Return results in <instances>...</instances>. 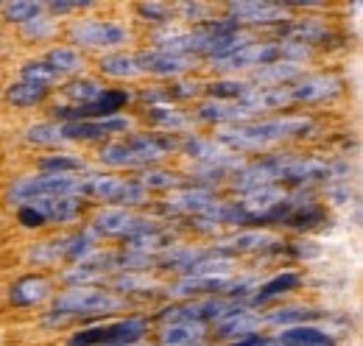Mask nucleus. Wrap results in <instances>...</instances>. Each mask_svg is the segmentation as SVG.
<instances>
[{
	"instance_id": "f257e3e1",
	"label": "nucleus",
	"mask_w": 363,
	"mask_h": 346,
	"mask_svg": "<svg viewBox=\"0 0 363 346\" xmlns=\"http://www.w3.org/2000/svg\"><path fill=\"white\" fill-rule=\"evenodd\" d=\"M145 330H148L145 318H123L115 324L82 330L79 335L70 338V346H129L140 341L145 335Z\"/></svg>"
},
{
	"instance_id": "f03ea898",
	"label": "nucleus",
	"mask_w": 363,
	"mask_h": 346,
	"mask_svg": "<svg viewBox=\"0 0 363 346\" xmlns=\"http://www.w3.org/2000/svg\"><path fill=\"white\" fill-rule=\"evenodd\" d=\"M121 299L112 296V294H104V291H95V288H73L70 294H65L59 302L53 304V313L56 316H104V313H112L121 307Z\"/></svg>"
},
{
	"instance_id": "7ed1b4c3",
	"label": "nucleus",
	"mask_w": 363,
	"mask_h": 346,
	"mask_svg": "<svg viewBox=\"0 0 363 346\" xmlns=\"http://www.w3.org/2000/svg\"><path fill=\"white\" fill-rule=\"evenodd\" d=\"M73 43L87 45V48H118L129 43V31L118 23H104V20H84L76 23L70 31Z\"/></svg>"
},
{
	"instance_id": "20e7f679",
	"label": "nucleus",
	"mask_w": 363,
	"mask_h": 346,
	"mask_svg": "<svg viewBox=\"0 0 363 346\" xmlns=\"http://www.w3.org/2000/svg\"><path fill=\"white\" fill-rule=\"evenodd\" d=\"M129 121L126 118H106V121H79V123H67L62 129V140H98L115 131H126Z\"/></svg>"
},
{
	"instance_id": "39448f33",
	"label": "nucleus",
	"mask_w": 363,
	"mask_h": 346,
	"mask_svg": "<svg viewBox=\"0 0 363 346\" xmlns=\"http://www.w3.org/2000/svg\"><path fill=\"white\" fill-rule=\"evenodd\" d=\"M135 59L140 70H148L154 76H179V73L193 67L190 59L177 56V53H165V50H148V53H140Z\"/></svg>"
},
{
	"instance_id": "423d86ee",
	"label": "nucleus",
	"mask_w": 363,
	"mask_h": 346,
	"mask_svg": "<svg viewBox=\"0 0 363 346\" xmlns=\"http://www.w3.org/2000/svg\"><path fill=\"white\" fill-rule=\"evenodd\" d=\"M235 23H277L282 20V6L277 3H232L229 6Z\"/></svg>"
},
{
	"instance_id": "0eeeda50",
	"label": "nucleus",
	"mask_w": 363,
	"mask_h": 346,
	"mask_svg": "<svg viewBox=\"0 0 363 346\" xmlns=\"http://www.w3.org/2000/svg\"><path fill=\"white\" fill-rule=\"evenodd\" d=\"M277 344L279 346H333L335 341H333L327 333L311 327V324H299V327H291V330L279 333V335H277Z\"/></svg>"
},
{
	"instance_id": "6e6552de",
	"label": "nucleus",
	"mask_w": 363,
	"mask_h": 346,
	"mask_svg": "<svg viewBox=\"0 0 363 346\" xmlns=\"http://www.w3.org/2000/svg\"><path fill=\"white\" fill-rule=\"evenodd\" d=\"M121 190H123V182L121 179H112V176H90L87 182H79V193L82 196H90V199H98V201L118 204Z\"/></svg>"
},
{
	"instance_id": "1a4fd4ad",
	"label": "nucleus",
	"mask_w": 363,
	"mask_h": 346,
	"mask_svg": "<svg viewBox=\"0 0 363 346\" xmlns=\"http://www.w3.org/2000/svg\"><path fill=\"white\" fill-rule=\"evenodd\" d=\"M50 285L40 277H26L20 282H14L11 288V302L20 304V307H31V304H40L48 296Z\"/></svg>"
},
{
	"instance_id": "9d476101",
	"label": "nucleus",
	"mask_w": 363,
	"mask_h": 346,
	"mask_svg": "<svg viewBox=\"0 0 363 346\" xmlns=\"http://www.w3.org/2000/svg\"><path fill=\"white\" fill-rule=\"evenodd\" d=\"M260 321L255 318V316H246V310L240 307V310H235V313H229L227 318H221V327H218V338H235V341H240V338H246V335H255L252 330L257 327Z\"/></svg>"
},
{
	"instance_id": "9b49d317",
	"label": "nucleus",
	"mask_w": 363,
	"mask_h": 346,
	"mask_svg": "<svg viewBox=\"0 0 363 346\" xmlns=\"http://www.w3.org/2000/svg\"><path fill=\"white\" fill-rule=\"evenodd\" d=\"M6 98L9 104L20 106V109H28V106H37L48 98V86L34 84V82H17L6 89Z\"/></svg>"
},
{
	"instance_id": "f8f14e48",
	"label": "nucleus",
	"mask_w": 363,
	"mask_h": 346,
	"mask_svg": "<svg viewBox=\"0 0 363 346\" xmlns=\"http://www.w3.org/2000/svg\"><path fill=\"white\" fill-rule=\"evenodd\" d=\"M101 162L106 165H115V168H123V165H145V160L137 154L135 148L123 140V143H112V145H104L101 148Z\"/></svg>"
},
{
	"instance_id": "ddd939ff",
	"label": "nucleus",
	"mask_w": 363,
	"mask_h": 346,
	"mask_svg": "<svg viewBox=\"0 0 363 346\" xmlns=\"http://www.w3.org/2000/svg\"><path fill=\"white\" fill-rule=\"evenodd\" d=\"M48 67H53L59 76L62 73H76V70L84 67V59L76 48H53L48 53Z\"/></svg>"
},
{
	"instance_id": "4468645a",
	"label": "nucleus",
	"mask_w": 363,
	"mask_h": 346,
	"mask_svg": "<svg viewBox=\"0 0 363 346\" xmlns=\"http://www.w3.org/2000/svg\"><path fill=\"white\" fill-rule=\"evenodd\" d=\"M204 335L201 324H171L162 333V346H190Z\"/></svg>"
},
{
	"instance_id": "2eb2a0df",
	"label": "nucleus",
	"mask_w": 363,
	"mask_h": 346,
	"mask_svg": "<svg viewBox=\"0 0 363 346\" xmlns=\"http://www.w3.org/2000/svg\"><path fill=\"white\" fill-rule=\"evenodd\" d=\"M101 70L106 76H115V79H129V76H137L140 67H137L135 56H126V53H118V56H104L101 59Z\"/></svg>"
},
{
	"instance_id": "dca6fc26",
	"label": "nucleus",
	"mask_w": 363,
	"mask_h": 346,
	"mask_svg": "<svg viewBox=\"0 0 363 346\" xmlns=\"http://www.w3.org/2000/svg\"><path fill=\"white\" fill-rule=\"evenodd\" d=\"M299 285V277L296 274H279V277H274L269 279L260 291H257V296H255V302H269L274 296H282V294H288V291H294Z\"/></svg>"
},
{
	"instance_id": "f3484780",
	"label": "nucleus",
	"mask_w": 363,
	"mask_h": 346,
	"mask_svg": "<svg viewBox=\"0 0 363 346\" xmlns=\"http://www.w3.org/2000/svg\"><path fill=\"white\" fill-rule=\"evenodd\" d=\"M65 95L73 98V101H79V106H87V104L98 101V98L104 95V86L98 84V82L84 79V82H73V84L65 86Z\"/></svg>"
},
{
	"instance_id": "a211bd4d",
	"label": "nucleus",
	"mask_w": 363,
	"mask_h": 346,
	"mask_svg": "<svg viewBox=\"0 0 363 346\" xmlns=\"http://www.w3.org/2000/svg\"><path fill=\"white\" fill-rule=\"evenodd\" d=\"M0 9H3V14H6V20H11V23H31V20H37V14L45 9L43 3H0Z\"/></svg>"
},
{
	"instance_id": "6ab92c4d",
	"label": "nucleus",
	"mask_w": 363,
	"mask_h": 346,
	"mask_svg": "<svg viewBox=\"0 0 363 346\" xmlns=\"http://www.w3.org/2000/svg\"><path fill=\"white\" fill-rule=\"evenodd\" d=\"M59 79V73L53 67H48V62H28L23 67V82H34V84H53Z\"/></svg>"
},
{
	"instance_id": "aec40b11",
	"label": "nucleus",
	"mask_w": 363,
	"mask_h": 346,
	"mask_svg": "<svg viewBox=\"0 0 363 346\" xmlns=\"http://www.w3.org/2000/svg\"><path fill=\"white\" fill-rule=\"evenodd\" d=\"M40 168L48 173V176H70L73 171H82V162L73 160V157H45L40 162Z\"/></svg>"
},
{
	"instance_id": "412c9836",
	"label": "nucleus",
	"mask_w": 363,
	"mask_h": 346,
	"mask_svg": "<svg viewBox=\"0 0 363 346\" xmlns=\"http://www.w3.org/2000/svg\"><path fill=\"white\" fill-rule=\"evenodd\" d=\"M308 318H316V310H305V307H288V310H277L269 316L272 324H302Z\"/></svg>"
},
{
	"instance_id": "4be33fe9",
	"label": "nucleus",
	"mask_w": 363,
	"mask_h": 346,
	"mask_svg": "<svg viewBox=\"0 0 363 346\" xmlns=\"http://www.w3.org/2000/svg\"><path fill=\"white\" fill-rule=\"evenodd\" d=\"M246 89H249V86L243 84V82H218V84L207 86V92L216 95V98H243Z\"/></svg>"
},
{
	"instance_id": "5701e85b",
	"label": "nucleus",
	"mask_w": 363,
	"mask_h": 346,
	"mask_svg": "<svg viewBox=\"0 0 363 346\" xmlns=\"http://www.w3.org/2000/svg\"><path fill=\"white\" fill-rule=\"evenodd\" d=\"M266 243H272V238H269V235L249 232V235L235 238V240H232V249H235V252H252V249H260V246H266Z\"/></svg>"
},
{
	"instance_id": "b1692460",
	"label": "nucleus",
	"mask_w": 363,
	"mask_h": 346,
	"mask_svg": "<svg viewBox=\"0 0 363 346\" xmlns=\"http://www.w3.org/2000/svg\"><path fill=\"white\" fill-rule=\"evenodd\" d=\"M17 221L26 226V229H37V226H43V223H48L45 216L34 207V204H23L20 207V213H17Z\"/></svg>"
},
{
	"instance_id": "393cba45",
	"label": "nucleus",
	"mask_w": 363,
	"mask_h": 346,
	"mask_svg": "<svg viewBox=\"0 0 363 346\" xmlns=\"http://www.w3.org/2000/svg\"><path fill=\"white\" fill-rule=\"evenodd\" d=\"M210 196L207 193H187V196H179L174 204L182 207V210H207L210 207Z\"/></svg>"
},
{
	"instance_id": "a878e982",
	"label": "nucleus",
	"mask_w": 363,
	"mask_h": 346,
	"mask_svg": "<svg viewBox=\"0 0 363 346\" xmlns=\"http://www.w3.org/2000/svg\"><path fill=\"white\" fill-rule=\"evenodd\" d=\"M28 137H31V143L53 145V143H59V140H62V129H56V126H34Z\"/></svg>"
},
{
	"instance_id": "bb28decb",
	"label": "nucleus",
	"mask_w": 363,
	"mask_h": 346,
	"mask_svg": "<svg viewBox=\"0 0 363 346\" xmlns=\"http://www.w3.org/2000/svg\"><path fill=\"white\" fill-rule=\"evenodd\" d=\"M137 11L145 17H157V23L171 20V6H162V3H143V6H137Z\"/></svg>"
},
{
	"instance_id": "cd10ccee",
	"label": "nucleus",
	"mask_w": 363,
	"mask_h": 346,
	"mask_svg": "<svg viewBox=\"0 0 363 346\" xmlns=\"http://www.w3.org/2000/svg\"><path fill=\"white\" fill-rule=\"evenodd\" d=\"M137 184H140V187H174V184H177V179H174V176H168V173H145Z\"/></svg>"
},
{
	"instance_id": "c85d7f7f",
	"label": "nucleus",
	"mask_w": 363,
	"mask_h": 346,
	"mask_svg": "<svg viewBox=\"0 0 363 346\" xmlns=\"http://www.w3.org/2000/svg\"><path fill=\"white\" fill-rule=\"evenodd\" d=\"M48 31H50V23L48 20H31V26H28V34L37 37V40H43Z\"/></svg>"
}]
</instances>
